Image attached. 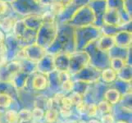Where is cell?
Segmentation results:
<instances>
[{
	"mask_svg": "<svg viewBox=\"0 0 132 123\" xmlns=\"http://www.w3.org/2000/svg\"><path fill=\"white\" fill-rule=\"evenodd\" d=\"M62 123H77V121L76 120H68V121H66Z\"/></svg>",
	"mask_w": 132,
	"mask_h": 123,
	"instance_id": "56",
	"label": "cell"
},
{
	"mask_svg": "<svg viewBox=\"0 0 132 123\" xmlns=\"http://www.w3.org/2000/svg\"><path fill=\"white\" fill-rule=\"evenodd\" d=\"M131 47L129 48L118 47L117 45H114L109 51L108 52V56L110 58H121L124 59L126 62V58L128 56V53L130 52Z\"/></svg>",
	"mask_w": 132,
	"mask_h": 123,
	"instance_id": "27",
	"label": "cell"
},
{
	"mask_svg": "<svg viewBox=\"0 0 132 123\" xmlns=\"http://www.w3.org/2000/svg\"><path fill=\"white\" fill-rule=\"evenodd\" d=\"M94 20L95 18L93 11L91 10L89 5H86L79 9L74 16L66 23L73 26L74 28H78V27L94 25Z\"/></svg>",
	"mask_w": 132,
	"mask_h": 123,
	"instance_id": "6",
	"label": "cell"
},
{
	"mask_svg": "<svg viewBox=\"0 0 132 123\" xmlns=\"http://www.w3.org/2000/svg\"><path fill=\"white\" fill-rule=\"evenodd\" d=\"M29 80H30V75L25 73L22 71H20L13 76L11 83L17 91H19V90H23L28 85Z\"/></svg>",
	"mask_w": 132,
	"mask_h": 123,
	"instance_id": "22",
	"label": "cell"
},
{
	"mask_svg": "<svg viewBox=\"0 0 132 123\" xmlns=\"http://www.w3.org/2000/svg\"><path fill=\"white\" fill-rule=\"evenodd\" d=\"M73 81H74V85H73V90H72V92H76L84 96V94L89 89L90 85L80 80H73Z\"/></svg>",
	"mask_w": 132,
	"mask_h": 123,
	"instance_id": "37",
	"label": "cell"
},
{
	"mask_svg": "<svg viewBox=\"0 0 132 123\" xmlns=\"http://www.w3.org/2000/svg\"><path fill=\"white\" fill-rule=\"evenodd\" d=\"M12 10L21 17L30 15H43L49 7L40 5L38 0H14L9 3Z\"/></svg>",
	"mask_w": 132,
	"mask_h": 123,
	"instance_id": "3",
	"label": "cell"
},
{
	"mask_svg": "<svg viewBox=\"0 0 132 123\" xmlns=\"http://www.w3.org/2000/svg\"><path fill=\"white\" fill-rule=\"evenodd\" d=\"M21 62V71L28 75H33L36 71V63L27 59L19 60Z\"/></svg>",
	"mask_w": 132,
	"mask_h": 123,
	"instance_id": "33",
	"label": "cell"
},
{
	"mask_svg": "<svg viewBox=\"0 0 132 123\" xmlns=\"http://www.w3.org/2000/svg\"><path fill=\"white\" fill-rule=\"evenodd\" d=\"M114 117L112 116V112L111 113H107V114H103L101 116V120L100 122L101 123H115Z\"/></svg>",
	"mask_w": 132,
	"mask_h": 123,
	"instance_id": "50",
	"label": "cell"
},
{
	"mask_svg": "<svg viewBox=\"0 0 132 123\" xmlns=\"http://www.w3.org/2000/svg\"><path fill=\"white\" fill-rule=\"evenodd\" d=\"M75 52V28L67 23L57 24L56 38L46 48V53L55 56L59 53L71 54Z\"/></svg>",
	"mask_w": 132,
	"mask_h": 123,
	"instance_id": "1",
	"label": "cell"
},
{
	"mask_svg": "<svg viewBox=\"0 0 132 123\" xmlns=\"http://www.w3.org/2000/svg\"><path fill=\"white\" fill-rule=\"evenodd\" d=\"M115 45L121 48H129L131 47L132 33L127 30H121L113 36Z\"/></svg>",
	"mask_w": 132,
	"mask_h": 123,
	"instance_id": "20",
	"label": "cell"
},
{
	"mask_svg": "<svg viewBox=\"0 0 132 123\" xmlns=\"http://www.w3.org/2000/svg\"><path fill=\"white\" fill-rule=\"evenodd\" d=\"M48 83L46 75L35 72L30 80V87L35 91H44L48 89Z\"/></svg>",
	"mask_w": 132,
	"mask_h": 123,
	"instance_id": "17",
	"label": "cell"
},
{
	"mask_svg": "<svg viewBox=\"0 0 132 123\" xmlns=\"http://www.w3.org/2000/svg\"><path fill=\"white\" fill-rule=\"evenodd\" d=\"M126 65V62L124 59L121 58H110V65L109 67L115 71L117 73L121 69H122Z\"/></svg>",
	"mask_w": 132,
	"mask_h": 123,
	"instance_id": "39",
	"label": "cell"
},
{
	"mask_svg": "<svg viewBox=\"0 0 132 123\" xmlns=\"http://www.w3.org/2000/svg\"><path fill=\"white\" fill-rule=\"evenodd\" d=\"M73 85H74V81L71 79L69 80H67L65 82L61 84L60 86V91L63 94H70L73 90Z\"/></svg>",
	"mask_w": 132,
	"mask_h": 123,
	"instance_id": "45",
	"label": "cell"
},
{
	"mask_svg": "<svg viewBox=\"0 0 132 123\" xmlns=\"http://www.w3.org/2000/svg\"><path fill=\"white\" fill-rule=\"evenodd\" d=\"M54 123H62V122H61L59 120H57V121H56V122H54Z\"/></svg>",
	"mask_w": 132,
	"mask_h": 123,
	"instance_id": "61",
	"label": "cell"
},
{
	"mask_svg": "<svg viewBox=\"0 0 132 123\" xmlns=\"http://www.w3.org/2000/svg\"><path fill=\"white\" fill-rule=\"evenodd\" d=\"M101 71H99L96 68L93 67L92 66L89 65L78 71L77 73L72 75L71 80L83 81L89 85H92L100 80Z\"/></svg>",
	"mask_w": 132,
	"mask_h": 123,
	"instance_id": "10",
	"label": "cell"
},
{
	"mask_svg": "<svg viewBox=\"0 0 132 123\" xmlns=\"http://www.w3.org/2000/svg\"><path fill=\"white\" fill-rule=\"evenodd\" d=\"M57 30V24L56 21H43L36 35L35 44L46 49L55 39Z\"/></svg>",
	"mask_w": 132,
	"mask_h": 123,
	"instance_id": "4",
	"label": "cell"
},
{
	"mask_svg": "<svg viewBox=\"0 0 132 123\" xmlns=\"http://www.w3.org/2000/svg\"><path fill=\"white\" fill-rule=\"evenodd\" d=\"M115 123H127V122H126L124 121H116Z\"/></svg>",
	"mask_w": 132,
	"mask_h": 123,
	"instance_id": "60",
	"label": "cell"
},
{
	"mask_svg": "<svg viewBox=\"0 0 132 123\" xmlns=\"http://www.w3.org/2000/svg\"><path fill=\"white\" fill-rule=\"evenodd\" d=\"M117 74L115 71L111 69L110 67L106 68L101 71V76H100V80L103 83L106 85H111L117 80Z\"/></svg>",
	"mask_w": 132,
	"mask_h": 123,
	"instance_id": "30",
	"label": "cell"
},
{
	"mask_svg": "<svg viewBox=\"0 0 132 123\" xmlns=\"http://www.w3.org/2000/svg\"><path fill=\"white\" fill-rule=\"evenodd\" d=\"M46 54V49L40 47L37 44L34 43L32 44L27 45V46L22 48L21 52L18 53L16 58L18 60L27 59V60L37 63Z\"/></svg>",
	"mask_w": 132,
	"mask_h": 123,
	"instance_id": "7",
	"label": "cell"
},
{
	"mask_svg": "<svg viewBox=\"0 0 132 123\" xmlns=\"http://www.w3.org/2000/svg\"><path fill=\"white\" fill-rule=\"evenodd\" d=\"M0 19H1V17H0Z\"/></svg>",
	"mask_w": 132,
	"mask_h": 123,
	"instance_id": "63",
	"label": "cell"
},
{
	"mask_svg": "<svg viewBox=\"0 0 132 123\" xmlns=\"http://www.w3.org/2000/svg\"><path fill=\"white\" fill-rule=\"evenodd\" d=\"M68 97H69L71 100L72 103H73V105L76 106L77 103H80L81 101H83V96L82 95H80V94H77L76 92H71L68 94Z\"/></svg>",
	"mask_w": 132,
	"mask_h": 123,
	"instance_id": "49",
	"label": "cell"
},
{
	"mask_svg": "<svg viewBox=\"0 0 132 123\" xmlns=\"http://www.w3.org/2000/svg\"><path fill=\"white\" fill-rule=\"evenodd\" d=\"M77 123H87V121H83V120H78L77 121Z\"/></svg>",
	"mask_w": 132,
	"mask_h": 123,
	"instance_id": "57",
	"label": "cell"
},
{
	"mask_svg": "<svg viewBox=\"0 0 132 123\" xmlns=\"http://www.w3.org/2000/svg\"><path fill=\"white\" fill-rule=\"evenodd\" d=\"M35 123H43V122H35Z\"/></svg>",
	"mask_w": 132,
	"mask_h": 123,
	"instance_id": "62",
	"label": "cell"
},
{
	"mask_svg": "<svg viewBox=\"0 0 132 123\" xmlns=\"http://www.w3.org/2000/svg\"><path fill=\"white\" fill-rule=\"evenodd\" d=\"M90 0H71V2L64 8L62 13L56 17L57 24L66 23L74 16L75 13L82 7L88 5Z\"/></svg>",
	"mask_w": 132,
	"mask_h": 123,
	"instance_id": "9",
	"label": "cell"
},
{
	"mask_svg": "<svg viewBox=\"0 0 132 123\" xmlns=\"http://www.w3.org/2000/svg\"><path fill=\"white\" fill-rule=\"evenodd\" d=\"M53 59H54V65H55L56 71H68V68H69L70 54L59 53L55 56H53Z\"/></svg>",
	"mask_w": 132,
	"mask_h": 123,
	"instance_id": "23",
	"label": "cell"
},
{
	"mask_svg": "<svg viewBox=\"0 0 132 123\" xmlns=\"http://www.w3.org/2000/svg\"><path fill=\"white\" fill-rule=\"evenodd\" d=\"M19 123H35L33 121H22V122H19Z\"/></svg>",
	"mask_w": 132,
	"mask_h": 123,
	"instance_id": "59",
	"label": "cell"
},
{
	"mask_svg": "<svg viewBox=\"0 0 132 123\" xmlns=\"http://www.w3.org/2000/svg\"><path fill=\"white\" fill-rule=\"evenodd\" d=\"M87 123H101L100 122L99 120H97L96 118H91V119H89Z\"/></svg>",
	"mask_w": 132,
	"mask_h": 123,
	"instance_id": "54",
	"label": "cell"
},
{
	"mask_svg": "<svg viewBox=\"0 0 132 123\" xmlns=\"http://www.w3.org/2000/svg\"><path fill=\"white\" fill-rule=\"evenodd\" d=\"M32 112V120L34 122H42L44 120L45 111L42 108L34 107Z\"/></svg>",
	"mask_w": 132,
	"mask_h": 123,
	"instance_id": "42",
	"label": "cell"
},
{
	"mask_svg": "<svg viewBox=\"0 0 132 123\" xmlns=\"http://www.w3.org/2000/svg\"><path fill=\"white\" fill-rule=\"evenodd\" d=\"M57 77L60 84L63 83L67 80H69L71 79V75L69 73L68 71H57Z\"/></svg>",
	"mask_w": 132,
	"mask_h": 123,
	"instance_id": "48",
	"label": "cell"
},
{
	"mask_svg": "<svg viewBox=\"0 0 132 123\" xmlns=\"http://www.w3.org/2000/svg\"><path fill=\"white\" fill-rule=\"evenodd\" d=\"M18 119H19V122L33 121L32 120V112L26 108L18 110Z\"/></svg>",
	"mask_w": 132,
	"mask_h": 123,
	"instance_id": "41",
	"label": "cell"
},
{
	"mask_svg": "<svg viewBox=\"0 0 132 123\" xmlns=\"http://www.w3.org/2000/svg\"><path fill=\"white\" fill-rule=\"evenodd\" d=\"M14 104V99L10 94L0 93V110L12 108Z\"/></svg>",
	"mask_w": 132,
	"mask_h": 123,
	"instance_id": "31",
	"label": "cell"
},
{
	"mask_svg": "<svg viewBox=\"0 0 132 123\" xmlns=\"http://www.w3.org/2000/svg\"><path fill=\"white\" fill-rule=\"evenodd\" d=\"M108 85L103 83L101 80L91 85V89H92L94 100L96 103L98 101H100V100L103 99V95L105 94L106 90L108 89Z\"/></svg>",
	"mask_w": 132,
	"mask_h": 123,
	"instance_id": "26",
	"label": "cell"
},
{
	"mask_svg": "<svg viewBox=\"0 0 132 123\" xmlns=\"http://www.w3.org/2000/svg\"><path fill=\"white\" fill-rule=\"evenodd\" d=\"M117 79L123 80L125 82L131 83L132 80V71H131V66L126 65L122 69H121L117 72Z\"/></svg>",
	"mask_w": 132,
	"mask_h": 123,
	"instance_id": "34",
	"label": "cell"
},
{
	"mask_svg": "<svg viewBox=\"0 0 132 123\" xmlns=\"http://www.w3.org/2000/svg\"><path fill=\"white\" fill-rule=\"evenodd\" d=\"M54 71H56V68L53 55L47 53L36 63V71L40 74L48 75Z\"/></svg>",
	"mask_w": 132,
	"mask_h": 123,
	"instance_id": "16",
	"label": "cell"
},
{
	"mask_svg": "<svg viewBox=\"0 0 132 123\" xmlns=\"http://www.w3.org/2000/svg\"><path fill=\"white\" fill-rule=\"evenodd\" d=\"M4 46H5L6 50L5 56L7 62L16 60L18 53L23 48V47L20 44L19 41L16 39L12 33L6 35L5 39H4Z\"/></svg>",
	"mask_w": 132,
	"mask_h": 123,
	"instance_id": "11",
	"label": "cell"
},
{
	"mask_svg": "<svg viewBox=\"0 0 132 123\" xmlns=\"http://www.w3.org/2000/svg\"><path fill=\"white\" fill-rule=\"evenodd\" d=\"M88 5L93 11L95 18L93 26L100 29L104 24L103 17L107 10L106 0H90Z\"/></svg>",
	"mask_w": 132,
	"mask_h": 123,
	"instance_id": "12",
	"label": "cell"
},
{
	"mask_svg": "<svg viewBox=\"0 0 132 123\" xmlns=\"http://www.w3.org/2000/svg\"><path fill=\"white\" fill-rule=\"evenodd\" d=\"M18 91L14 88L12 83H5V82H0V93H5L10 94L14 99L15 96L17 97Z\"/></svg>",
	"mask_w": 132,
	"mask_h": 123,
	"instance_id": "38",
	"label": "cell"
},
{
	"mask_svg": "<svg viewBox=\"0 0 132 123\" xmlns=\"http://www.w3.org/2000/svg\"><path fill=\"white\" fill-rule=\"evenodd\" d=\"M59 119V112L58 109L52 108L45 110L44 117V123H54Z\"/></svg>",
	"mask_w": 132,
	"mask_h": 123,
	"instance_id": "32",
	"label": "cell"
},
{
	"mask_svg": "<svg viewBox=\"0 0 132 123\" xmlns=\"http://www.w3.org/2000/svg\"><path fill=\"white\" fill-rule=\"evenodd\" d=\"M4 2H6V3H11L12 1H14V0H3Z\"/></svg>",
	"mask_w": 132,
	"mask_h": 123,
	"instance_id": "58",
	"label": "cell"
},
{
	"mask_svg": "<svg viewBox=\"0 0 132 123\" xmlns=\"http://www.w3.org/2000/svg\"><path fill=\"white\" fill-rule=\"evenodd\" d=\"M124 1H125L126 11L128 12V13L131 16V12H132V2H131V0H124Z\"/></svg>",
	"mask_w": 132,
	"mask_h": 123,
	"instance_id": "52",
	"label": "cell"
},
{
	"mask_svg": "<svg viewBox=\"0 0 132 123\" xmlns=\"http://www.w3.org/2000/svg\"><path fill=\"white\" fill-rule=\"evenodd\" d=\"M98 114V110L97 103H94L88 104L87 111H86V117L91 119V118H95Z\"/></svg>",
	"mask_w": 132,
	"mask_h": 123,
	"instance_id": "44",
	"label": "cell"
},
{
	"mask_svg": "<svg viewBox=\"0 0 132 123\" xmlns=\"http://www.w3.org/2000/svg\"><path fill=\"white\" fill-rule=\"evenodd\" d=\"M114 83H115V89L121 95L131 93V83L125 82L123 80H121L118 79H117V80Z\"/></svg>",
	"mask_w": 132,
	"mask_h": 123,
	"instance_id": "36",
	"label": "cell"
},
{
	"mask_svg": "<svg viewBox=\"0 0 132 123\" xmlns=\"http://www.w3.org/2000/svg\"><path fill=\"white\" fill-rule=\"evenodd\" d=\"M107 8L114 9L120 16L121 21L123 24L131 21V16L126 9L124 0H106Z\"/></svg>",
	"mask_w": 132,
	"mask_h": 123,
	"instance_id": "15",
	"label": "cell"
},
{
	"mask_svg": "<svg viewBox=\"0 0 132 123\" xmlns=\"http://www.w3.org/2000/svg\"><path fill=\"white\" fill-rule=\"evenodd\" d=\"M101 35L100 29L93 25L75 28L76 52L83 51L88 45L98 40Z\"/></svg>",
	"mask_w": 132,
	"mask_h": 123,
	"instance_id": "2",
	"label": "cell"
},
{
	"mask_svg": "<svg viewBox=\"0 0 132 123\" xmlns=\"http://www.w3.org/2000/svg\"><path fill=\"white\" fill-rule=\"evenodd\" d=\"M22 21L26 28L38 32L43 23V17L42 15H30L22 17Z\"/></svg>",
	"mask_w": 132,
	"mask_h": 123,
	"instance_id": "21",
	"label": "cell"
},
{
	"mask_svg": "<svg viewBox=\"0 0 132 123\" xmlns=\"http://www.w3.org/2000/svg\"><path fill=\"white\" fill-rule=\"evenodd\" d=\"M89 65V57L85 50L70 54L68 71L72 76Z\"/></svg>",
	"mask_w": 132,
	"mask_h": 123,
	"instance_id": "8",
	"label": "cell"
},
{
	"mask_svg": "<svg viewBox=\"0 0 132 123\" xmlns=\"http://www.w3.org/2000/svg\"><path fill=\"white\" fill-rule=\"evenodd\" d=\"M100 30H101L102 35L112 36V37L121 30H127L131 32V21L128 22V23H125L121 26H118L103 24V26L100 28Z\"/></svg>",
	"mask_w": 132,
	"mask_h": 123,
	"instance_id": "19",
	"label": "cell"
},
{
	"mask_svg": "<svg viewBox=\"0 0 132 123\" xmlns=\"http://www.w3.org/2000/svg\"><path fill=\"white\" fill-rule=\"evenodd\" d=\"M38 2L39 3L40 5L50 8V6H51V4L53 3V0H38Z\"/></svg>",
	"mask_w": 132,
	"mask_h": 123,
	"instance_id": "53",
	"label": "cell"
},
{
	"mask_svg": "<svg viewBox=\"0 0 132 123\" xmlns=\"http://www.w3.org/2000/svg\"><path fill=\"white\" fill-rule=\"evenodd\" d=\"M3 121L4 123H19L18 111L12 108L7 109L3 113Z\"/></svg>",
	"mask_w": 132,
	"mask_h": 123,
	"instance_id": "35",
	"label": "cell"
},
{
	"mask_svg": "<svg viewBox=\"0 0 132 123\" xmlns=\"http://www.w3.org/2000/svg\"><path fill=\"white\" fill-rule=\"evenodd\" d=\"M117 104H119L121 107L131 109V93L122 95L120 102Z\"/></svg>",
	"mask_w": 132,
	"mask_h": 123,
	"instance_id": "46",
	"label": "cell"
},
{
	"mask_svg": "<svg viewBox=\"0 0 132 123\" xmlns=\"http://www.w3.org/2000/svg\"><path fill=\"white\" fill-rule=\"evenodd\" d=\"M112 106V114L114 117L115 121H124L127 123L131 122V109L121 107L119 104Z\"/></svg>",
	"mask_w": 132,
	"mask_h": 123,
	"instance_id": "18",
	"label": "cell"
},
{
	"mask_svg": "<svg viewBox=\"0 0 132 123\" xmlns=\"http://www.w3.org/2000/svg\"><path fill=\"white\" fill-rule=\"evenodd\" d=\"M46 76H47L48 83V86L47 89H49L53 94L59 92V91H60L61 84H60V82H59L58 77H57V71H54L51 72V73L46 75Z\"/></svg>",
	"mask_w": 132,
	"mask_h": 123,
	"instance_id": "28",
	"label": "cell"
},
{
	"mask_svg": "<svg viewBox=\"0 0 132 123\" xmlns=\"http://www.w3.org/2000/svg\"><path fill=\"white\" fill-rule=\"evenodd\" d=\"M3 110H0V123H4L3 121V113L2 112Z\"/></svg>",
	"mask_w": 132,
	"mask_h": 123,
	"instance_id": "55",
	"label": "cell"
},
{
	"mask_svg": "<svg viewBox=\"0 0 132 123\" xmlns=\"http://www.w3.org/2000/svg\"><path fill=\"white\" fill-rule=\"evenodd\" d=\"M115 45L114 39L112 36L102 35L98 40H96V46L98 49L103 52H108Z\"/></svg>",
	"mask_w": 132,
	"mask_h": 123,
	"instance_id": "25",
	"label": "cell"
},
{
	"mask_svg": "<svg viewBox=\"0 0 132 123\" xmlns=\"http://www.w3.org/2000/svg\"><path fill=\"white\" fill-rule=\"evenodd\" d=\"M73 108H74V105H73V103H72L71 99L68 97V95H65L62 99L60 108L67 109V110H71V109H73Z\"/></svg>",
	"mask_w": 132,
	"mask_h": 123,
	"instance_id": "47",
	"label": "cell"
},
{
	"mask_svg": "<svg viewBox=\"0 0 132 123\" xmlns=\"http://www.w3.org/2000/svg\"><path fill=\"white\" fill-rule=\"evenodd\" d=\"M21 71L19 60H13L0 66V82L11 83L12 80L18 71Z\"/></svg>",
	"mask_w": 132,
	"mask_h": 123,
	"instance_id": "13",
	"label": "cell"
},
{
	"mask_svg": "<svg viewBox=\"0 0 132 123\" xmlns=\"http://www.w3.org/2000/svg\"><path fill=\"white\" fill-rule=\"evenodd\" d=\"M21 18L22 17H20L19 15H17L10 7L9 11L6 14L1 17V19H0V29L6 35L12 33L15 23L19 19H21Z\"/></svg>",
	"mask_w": 132,
	"mask_h": 123,
	"instance_id": "14",
	"label": "cell"
},
{
	"mask_svg": "<svg viewBox=\"0 0 132 123\" xmlns=\"http://www.w3.org/2000/svg\"><path fill=\"white\" fill-rule=\"evenodd\" d=\"M48 97L45 95H38L35 99V107L42 108L45 111L47 109V103H48Z\"/></svg>",
	"mask_w": 132,
	"mask_h": 123,
	"instance_id": "43",
	"label": "cell"
},
{
	"mask_svg": "<svg viewBox=\"0 0 132 123\" xmlns=\"http://www.w3.org/2000/svg\"><path fill=\"white\" fill-rule=\"evenodd\" d=\"M97 107L98 112L101 114H107V113H111L112 111V105L108 103L104 99H102L97 103Z\"/></svg>",
	"mask_w": 132,
	"mask_h": 123,
	"instance_id": "40",
	"label": "cell"
},
{
	"mask_svg": "<svg viewBox=\"0 0 132 123\" xmlns=\"http://www.w3.org/2000/svg\"><path fill=\"white\" fill-rule=\"evenodd\" d=\"M89 57V65L99 71L109 67L110 58L107 52L101 51L96 46V41L88 45L85 49Z\"/></svg>",
	"mask_w": 132,
	"mask_h": 123,
	"instance_id": "5",
	"label": "cell"
},
{
	"mask_svg": "<svg viewBox=\"0 0 132 123\" xmlns=\"http://www.w3.org/2000/svg\"><path fill=\"white\" fill-rule=\"evenodd\" d=\"M103 22L104 24L110 25V26H121L123 23L121 21L120 16L118 14V12L114 10V9L107 8L105 14L103 17Z\"/></svg>",
	"mask_w": 132,
	"mask_h": 123,
	"instance_id": "24",
	"label": "cell"
},
{
	"mask_svg": "<svg viewBox=\"0 0 132 123\" xmlns=\"http://www.w3.org/2000/svg\"><path fill=\"white\" fill-rule=\"evenodd\" d=\"M122 95L115 88L108 89L103 95V99L111 105L114 106L120 102Z\"/></svg>",
	"mask_w": 132,
	"mask_h": 123,
	"instance_id": "29",
	"label": "cell"
},
{
	"mask_svg": "<svg viewBox=\"0 0 132 123\" xmlns=\"http://www.w3.org/2000/svg\"><path fill=\"white\" fill-rule=\"evenodd\" d=\"M10 6L9 3L4 2L3 0H0V17H3L9 11Z\"/></svg>",
	"mask_w": 132,
	"mask_h": 123,
	"instance_id": "51",
	"label": "cell"
}]
</instances>
